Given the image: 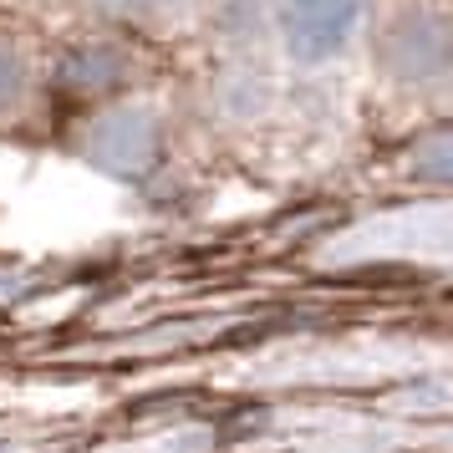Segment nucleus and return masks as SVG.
I'll list each match as a JSON object with an SVG mask.
<instances>
[{
	"mask_svg": "<svg viewBox=\"0 0 453 453\" xmlns=\"http://www.w3.org/2000/svg\"><path fill=\"white\" fill-rule=\"evenodd\" d=\"M107 5H118V11H127V5H138V0H107Z\"/></svg>",
	"mask_w": 453,
	"mask_h": 453,
	"instance_id": "nucleus-2",
	"label": "nucleus"
},
{
	"mask_svg": "<svg viewBox=\"0 0 453 453\" xmlns=\"http://www.w3.org/2000/svg\"><path fill=\"white\" fill-rule=\"evenodd\" d=\"M357 16H362V0H280V31L301 62H321L342 51L357 31Z\"/></svg>",
	"mask_w": 453,
	"mask_h": 453,
	"instance_id": "nucleus-1",
	"label": "nucleus"
}]
</instances>
